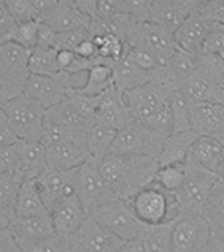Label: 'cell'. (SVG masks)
Instances as JSON below:
<instances>
[{
    "instance_id": "cell-1",
    "label": "cell",
    "mask_w": 224,
    "mask_h": 252,
    "mask_svg": "<svg viewBox=\"0 0 224 252\" xmlns=\"http://www.w3.org/2000/svg\"><path fill=\"white\" fill-rule=\"evenodd\" d=\"M99 170L114 197L129 200L154 181L159 160L151 156L107 154L99 159Z\"/></svg>"
},
{
    "instance_id": "cell-2",
    "label": "cell",
    "mask_w": 224,
    "mask_h": 252,
    "mask_svg": "<svg viewBox=\"0 0 224 252\" xmlns=\"http://www.w3.org/2000/svg\"><path fill=\"white\" fill-rule=\"evenodd\" d=\"M127 106L129 116L134 122H139L153 130L170 135L173 132V116L165 98L164 89L154 81H148L143 86L122 94Z\"/></svg>"
},
{
    "instance_id": "cell-3",
    "label": "cell",
    "mask_w": 224,
    "mask_h": 252,
    "mask_svg": "<svg viewBox=\"0 0 224 252\" xmlns=\"http://www.w3.org/2000/svg\"><path fill=\"white\" fill-rule=\"evenodd\" d=\"M185 165V179L173 195L177 198L180 214H200L207 205L215 183L218 181V175L208 171L194 159L191 154L183 162Z\"/></svg>"
},
{
    "instance_id": "cell-4",
    "label": "cell",
    "mask_w": 224,
    "mask_h": 252,
    "mask_svg": "<svg viewBox=\"0 0 224 252\" xmlns=\"http://www.w3.org/2000/svg\"><path fill=\"white\" fill-rule=\"evenodd\" d=\"M74 193L83 205L86 214L92 213L97 206L107 203L114 197V193L105 183L99 170V159L89 157L88 160L78 165L76 168L69 170Z\"/></svg>"
},
{
    "instance_id": "cell-5",
    "label": "cell",
    "mask_w": 224,
    "mask_h": 252,
    "mask_svg": "<svg viewBox=\"0 0 224 252\" xmlns=\"http://www.w3.org/2000/svg\"><path fill=\"white\" fill-rule=\"evenodd\" d=\"M135 216L145 225L172 222L180 216V208L173 193L162 190L151 183L129 198Z\"/></svg>"
},
{
    "instance_id": "cell-6",
    "label": "cell",
    "mask_w": 224,
    "mask_h": 252,
    "mask_svg": "<svg viewBox=\"0 0 224 252\" xmlns=\"http://www.w3.org/2000/svg\"><path fill=\"white\" fill-rule=\"evenodd\" d=\"M88 216L97 220L107 230H110L122 241L140 238L143 228H145V224L135 216L129 200L124 198H113L107 201V203L97 206Z\"/></svg>"
},
{
    "instance_id": "cell-7",
    "label": "cell",
    "mask_w": 224,
    "mask_h": 252,
    "mask_svg": "<svg viewBox=\"0 0 224 252\" xmlns=\"http://www.w3.org/2000/svg\"><path fill=\"white\" fill-rule=\"evenodd\" d=\"M2 111L8 119L18 140L40 141L43 136V121L46 110L24 94L3 103Z\"/></svg>"
},
{
    "instance_id": "cell-8",
    "label": "cell",
    "mask_w": 224,
    "mask_h": 252,
    "mask_svg": "<svg viewBox=\"0 0 224 252\" xmlns=\"http://www.w3.org/2000/svg\"><path fill=\"white\" fill-rule=\"evenodd\" d=\"M165 135L159 133L139 122L131 121L116 132L108 154L122 156H151L159 157Z\"/></svg>"
},
{
    "instance_id": "cell-9",
    "label": "cell",
    "mask_w": 224,
    "mask_h": 252,
    "mask_svg": "<svg viewBox=\"0 0 224 252\" xmlns=\"http://www.w3.org/2000/svg\"><path fill=\"white\" fill-rule=\"evenodd\" d=\"M210 235V225L204 216L180 214L172 222L170 252H200Z\"/></svg>"
},
{
    "instance_id": "cell-10",
    "label": "cell",
    "mask_w": 224,
    "mask_h": 252,
    "mask_svg": "<svg viewBox=\"0 0 224 252\" xmlns=\"http://www.w3.org/2000/svg\"><path fill=\"white\" fill-rule=\"evenodd\" d=\"M126 43L129 46L143 48L147 51L153 53L159 59L161 65L167 62L170 56L178 49L175 40H173V35L164 31L157 24L149 23V21L134 23V26L127 33Z\"/></svg>"
},
{
    "instance_id": "cell-11",
    "label": "cell",
    "mask_w": 224,
    "mask_h": 252,
    "mask_svg": "<svg viewBox=\"0 0 224 252\" xmlns=\"http://www.w3.org/2000/svg\"><path fill=\"white\" fill-rule=\"evenodd\" d=\"M67 241L70 252H114L124 243L89 216Z\"/></svg>"
},
{
    "instance_id": "cell-12",
    "label": "cell",
    "mask_w": 224,
    "mask_h": 252,
    "mask_svg": "<svg viewBox=\"0 0 224 252\" xmlns=\"http://www.w3.org/2000/svg\"><path fill=\"white\" fill-rule=\"evenodd\" d=\"M6 228H8V232L11 233L13 240L19 249L40 243L56 233L49 213L29 216V218H13Z\"/></svg>"
},
{
    "instance_id": "cell-13",
    "label": "cell",
    "mask_w": 224,
    "mask_h": 252,
    "mask_svg": "<svg viewBox=\"0 0 224 252\" xmlns=\"http://www.w3.org/2000/svg\"><path fill=\"white\" fill-rule=\"evenodd\" d=\"M49 218H51L56 235L69 240L70 235L76 232V228L88 218V214L83 205L79 203L78 197L72 192L49 208Z\"/></svg>"
},
{
    "instance_id": "cell-14",
    "label": "cell",
    "mask_w": 224,
    "mask_h": 252,
    "mask_svg": "<svg viewBox=\"0 0 224 252\" xmlns=\"http://www.w3.org/2000/svg\"><path fill=\"white\" fill-rule=\"evenodd\" d=\"M189 127L199 135L212 136L224 145V105L215 102L191 105Z\"/></svg>"
},
{
    "instance_id": "cell-15",
    "label": "cell",
    "mask_w": 224,
    "mask_h": 252,
    "mask_svg": "<svg viewBox=\"0 0 224 252\" xmlns=\"http://www.w3.org/2000/svg\"><path fill=\"white\" fill-rule=\"evenodd\" d=\"M127 106L124 103L122 94L112 84L104 92L97 95V108H96V122L108 126L112 128H122L131 122Z\"/></svg>"
},
{
    "instance_id": "cell-16",
    "label": "cell",
    "mask_w": 224,
    "mask_h": 252,
    "mask_svg": "<svg viewBox=\"0 0 224 252\" xmlns=\"http://www.w3.org/2000/svg\"><path fill=\"white\" fill-rule=\"evenodd\" d=\"M23 94L26 97L35 100L45 110H49L54 105L61 103L62 100H66L70 92L64 88L56 76L29 73Z\"/></svg>"
},
{
    "instance_id": "cell-17",
    "label": "cell",
    "mask_w": 224,
    "mask_h": 252,
    "mask_svg": "<svg viewBox=\"0 0 224 252\" xmlns=\"http://www.w3.org/2000/svg\"><path fill=\"white\" fill-rule=\"evenodd\" d=\"M45 148L48 167L61 171L74 170L91 157L88 146L70 140L49 143V145H45Z\"/></svg>"
},
{
    "instance_id": "cell-18",
    "label": "cell",
    "mask_w": 224,
    "mask_h": 252,
    "mask_svg": "<svg viewBox=\"0 0 224 252\" xmlns=\"http://www.w3.org/2000/svg\"><path fill=\"white\" fill-rule=\"evenodd\" d=\"M210 21L200 16L197 11H191L182 23V26L173 32V40H175L180 49L199 56L202 43H204L208 31H210Z\"/></svg>"
},
{
    "instance_id": "cell-19",
    "label": "cell",
    "mask_w": 224,
    "mask_h": 252,
    "mask_svg": "<svg viewBox=\"0 0 224 252\" xmlns=\"http://www.w3.org/2000/svg\"><path fill=\"white\" fill-rule=\"evenodd\" d=\"M34 181L35 186H37V190L40 193L43 203L48 208V211L56 201H59L62 197L74 192L69 171H61L46 167Z\"/></svg>"
},
{
    "instance_id": "cell-20",
    "label": "cell",
    "mask_w": 224,
    "mask_h": 252,
    "mask_svg": "<svg viewBox=\"0 0 224 252\" xmlns=\"http://www.w3.org/2000/svg\"><path fill=\"white\" fill-rule=\"evenodd\" d=\"M192 11L187 0H154L149 13V23H154L173 35Z\"/></svg>"
},
{
    "instance_id": "cell-21",
    "label": "cell",
    "mask_w": 224,
    "mask_h": 252,
    "mask_svg": "<svg viewBox=\"0 0 224 252\" xmlns=\"http://www.w3.org/2000/svg\"><path fill=\"white\" fill-rule=\"evenodd\" d=\"M19 157V176L23 181L35 179L48 167L46 148L41 141L18 140L14 143Z\"/></svg>"
},
{
    "instance_id": "cell-22",
    "label": "cell",
    "mask_w": 224,
    "mask_h": 252,
    "mask_svg": "<svg viewBox=\"0 0 224 252\" xmlns=\"http://www.w3.org/2000/svg\"><path fill=\"white\" fill-rule=\"evenodd\" d=\"M189 154L202 167L224 179V145L216 138L199 135L192 143Z\"/></svg>"
},
{
    "instance_id": "cell-23",
    "label": "cell",
    "mask_w": 224,
    "mask_h": 252,
    "mask_svg": "<svg viewBox=\"0 0 224 252\" xmlns=\"http://www.w3.org/2000/svg\"><path fill=\"white\" fill-rule=\"evenodd\" d=\"M149 80L151 73L137 65L131 59V56H129V51L122 59H119L112 65V81L114 88L121 94L139 88V86H143Z\"/></svg>"
},
{
    "instance_id": "cell-24",
    "label": "cell",
    "mask_w": 224,
    "mask_h": 252,
    "mask_svg": "<svg viewBox=\"0 0 224 252\" xmlns=\"http://www.w3.org/2000/svg\"><path fill=\"white\" fill-rule=\"evenodd\" d=\"M199 133L192 128L182 132H173L165 136L164 145L159 154V167L164 165H173V163H183L191 151L192 143L197 140Z\"/></svg>"
},
{
    "instance_id": "cell-25",
    "label": "cell",
    "mask_w": 224,
    "mask_h": 252,
    "mask_svg": "<svg viewBox=\"0 0 224 252\" xmlns=\"http://www.w3.org/2000/svg\"><path fill=\"white\" fill-rule=\"evenodd\" d=\"M45 118L59 122V124L69 127L70 130L79 132V133H88L89 128L96 124V118H92L89 114L83 113L81 110H78V108L70 102L69 97L66 100H62L61 103H57L53 108L46 110Z\"/></svg>"
},
{
    "instance_id": "cell-26",
    "label": "cell",
    "mask_w": 224,
    "mask_h": 252,
    "mask_svg": "<svg viewBox=\"0 0 224 252\" xmlns=\"http://www.w3.org/2000/svg\"><path fill=\"white\" fill-rule=\"evenodd\" d=\"M41 23H45L56 32H69L78 29H88L91 24V18L76 10L74 5H57L53 11L43 16Z\"/></svg>"
},
{
    "instance_id": "cell-27",
    "label": "cell",
    "mask_w": 224,
    "mask_h": 252,
    "mask_svg": "<svg viewBox=\"0 0 224 252\" xmlns=\"http://www.w3.org/2000/svg\"><path fill=\"white\" fill-rule=\"evenodd\" d=\"M161 88L164 89L165 98H167V103L170 106V111L173 116V132H182V130L191 128L189 127L191 102H189V98L186 97V92L183 89L182 83L172 81V83L161 86Z\"/></svg>"
},
{
    "instance_id": "cell-28",
    "label": "cell",
    "mask_w": 224,
    "mask_h": 252,
    "mask_svg": "<svg viewBox=\"0 0 224 252\" xmlns=\"http://www.w3.org/2000/svg\"><path fill=\"white\" fill-rule=\"evenodd\" d=\"M46 213L49 211L43 203L34 179H27V181L21 183L16 201H14V218H29V216Z\"/></svg>"
},
{
    "instance_id": "cell-29",
    "label": "cell",
    "mask_w": 224,
    "mask_h": 252,
    "mask_svg": "<svg viewBox=\"0 0 224 252\" xmlns=\"http://www.w3.org/2000/svg\"><path fill=\"white\" fill-rule=\"evenodd\" d=\"M31 49L18 45L14 41L0 43V73L23 75L29 73L27 62Z\"/></svg>"
},
{
    "instance_id": "cell-30",
    "label": "cell",
    "mask_w": 224,
    "mask_h": 252,
    "mask_svg": "<svg viewBox=\"0 0 224 252\" xmlns=\"http://www.w3.org/2000/svg\"><path fill=\"white\" fill-rule=\"evenodd\" d=\"M202 216L210 225L212 235L221 236L224 233V179L218 178L207 200Z\"/></svg>"
},
{
    "instance_id": "cell-31",
    "label": "cell",
    "mask_w": 224,
    "mask_h": 252,
    "mask_svg": "<svg viewBox=\"0 0 224 252\" xmlns=\"http://www.w3.org/2000/svg\"><path fill=\"white\" fill-rule=\"evenodd\" d=\"M173 222V220H172ZM172 222L145 225L140 235L143 252H170Z\"/></svg>"
},
{
    "instance_id": "cell-32",
    "label": "cell",
    "mask_w": 224,
    "mask_h": 252,
    "mask_svg": "<svg viewBox=\"0 0 224 252\" xmlns=\"http://www.w3.org/2000/svg\"><path fill=\"white\" fill-rule=\"evenodd\" d=\"M116 128H112L108 126L99 124L96 122L86 135V146L91 157L94 159H102L104 156L110 153V148L114 141V136H116Z\"/></svg>"
},
{
    "instance_id": "cell-33",
    "label": "cell",
    "mask_w": 224,
    "mask_h": 252,
    "mask_svg": "<svg viewBox=\"0 0 224 252\" xmlns=\"http://www.w3.org/2000/svg\"><path fill=\"white\" fill-rule=\"evenodd\" d=\"M56 48H43L35 46L31 49V56H29L27 70L32 75H45V76H54L59 73L56 62Z\"/></svg>"
},
{
    "instance_id": "cell-34",
    "label": "cell",
    "mask_w": 224,
    "mask_h": 252,
    "mask_svg": "<svg viewBox=\"0 0 224 252\" xmlns=\"http://www.w3.org/2000/svg\"><path fill=\"white\" fill-rule=\"evenodd\" d=\"M113 84L112 81V65L107 63H94L86 71V83L81 89L76 92L84 94V95L96 97L100 92H104L107 88Z\"/></svg>"
},
{
    "instance_id": "cell-35",
    "label": "cell",
    "mask_w": 224,
    "mask_h": 252,
    "mask_svg": "<svg viewBox=\"0 0 224 252\" xmlns=\"http://www.w3.org/2000/svg\"><path fill=\"white\" fill-rule=\"evenodd\" d=\"M185 179V165L183 163H173V165H164L159 167L153 184L161 187L165 192H177L180 186L183 184Z\"/></svg>"
},
{
    "instance_id": "cell-36",
    "label": "cell",
    "mask_w": 224,
    "mask_h": 252,
    "mask_svg": "<svg viewBox=\"0 0 224 252\" xmlns=\"http://www.w3.org/2000/svg\"><path fill=\"white\" fill-rule=\"evenodd\" d=\"M21 183H23V179L16 173L0 175V210L11 214L13 218H14V201H16Z\"/></svg>"
},
{
    "instance_id": "cell-37",
    "label": "cell",
    "mask_w": 224,
    "mask_h": 252,
    "mask_svg": "<svg viewBox=\"0 0 224 252\" xmlns=\"http://www.w3.org/2000/svg\"><path fill=\"white\" fill-rule=\"evenodd\" d=\"M199 56L213 57V59H220L224 56V24L212 23L210 31H208L204 43H202Z\"/></svg>"
},
{
    "instance_id": "cell-38",
    "label": "cell",
    "mask_w": 224,
    "mask_h": 252,
    "mask_svg": "<svg viewBox=\"0 0 224 252\" xmlns=\"http://www.w3.org/2000/svg\"><path fill=\"white\" fill-rule=\"evenodd\" d=\"M38 19L26 21V23H16L6 41H14L27 49H34L37 46V32H38Z\"/></svg>"
},
{
    "instance_id": "cell-39",
    "label": "cell",
    "mask_w": 224,
    "mask_h": 252,
    "mask_svg": "<svg viewBox=\"0 0 224 252\" xmlns=\"http://www.w3.org/2000/svg\"><path fill=\"white\" fill-rule=\"evenodd\" d=\"M29 73L23 75H5L0 73V106L10 100L23 95Z\"/></svg>"
},
{
    "instance_id": "cell-40",
    "label": "cell",
    "mask_w": 224,
    "mask_h": 252,
    "mask_svg": "<svg viewBox=\"0 0 224 252\" xmlns=\"http://www.w3.org/2000/svg\"><path fill=\"white\" fill-rule=\"evenodd\" d=\"M56 62L59 71H66V73H81L92 65L91 61H86L83 57L76 56L70 49H57Z\"/></svg>"
},
{
    "instance_id": "cell-41",
    "label": "cell",
    "mask_w": 224,
    "mask_h": 252,
    "mask_svg": "<svg viewBox=\"0 0 224 252\" xmlns=\"http://www.w3.org/2000/svg\"><path fill=\"white\" fill-rule=\"evenodd\" d=\"M119 3L122 13L134 23H145V21H149V13L154 0H119Z\"/></svg>"
},
{
    "instance_id": "cell-42",
    "label": "cell",
    "mask_w": 224,
    "mask_h": 252,
    "mask_svg": "<svg viewBox=\"0 0 224 252\" xmlns=\"http://www.w3.org/2000/svg\"><path fill=\"white\" fill-rule=\"evenodd\" d=\"M21 252H70L69 241L62 238L59 235H53L49 238L43 240L40 243L31 244V246H24L19 249Z\"/></svg>"
},
{
    "instance_id": "cell-43",
    "label": "cell",
    "mask_w": 224,
    "mask_h": 252,
    "mask_svg": "<svg viewBox=\"0 0 224 252\" xmlns=\"http://www.w3.org/2000/svg\"><path fill=\"white\" fill-rule=\"evenodd\" d=\"M6 6L16 23H26V21L38 19V13L34 8L31 0H5ZM40 21V19H38Z\"/></svg>"
},
{
    "instance_id": "cell-44",
    "label": "cell",
    "mask_w": 224,
    "mask_h": 252,
    "mask_svg": "<svg viewBox=\"0 0 224 252\" xmlns=\"http://www.w3.org/2000/svg\"><path fill=\"white\" fill-rule=\"evenodd\" d=\"M88 37H91L89 27L78 29V31H69V32H57L54 48L56 49H70V51H74L79 43Z\"/></svg>"
},
{
    "instance_id": "cell-45",
    "label": "cell",
    "mask_w": 224,
    "mask_h": 252,
    "mask_svg": "<svg viewBox=\"0 0 224 252\" xmlns=\"http://www.w3.org/2000/svg\"><path fill=\"white\" fill-rule=\"evenodd\" d=\"M6 173H16L19 176V157L14 145L0 148V175Z\"/></svg>"
},
{
    "instance_id": "cell-46",
    "label": "cell",
    "mask_w": 224,
    "mask_h": 252,
    "mask_svg": "<svg viewBox=\"0 0 224 252\" xmlns=\"http://www.w3.org/2000/svg\"><path fill=\"white\" fill-rule=\"evenodd\" d=\"M192 11H197L200 16H204L210 23L224 24V0H208Z\"/></svg>"
},
{
    "instance_id": "cell-47",
    "label": "cell",
    "mask_w": 224,
    "mask_h": 252,
    "mask_svg": "<svg viewBox=\"0 0 224 252\" xmlns=\"http://www.w3.org/2000/svg\"><path fill=\"white\" fill-rule=\"evenodd\" d=\"M129 56H131V59L139 65L140 68L147 70V71H153L157 65H161L159 63V59L153 54L147 51V49L143 48H137V46H129Z\"/></svg>"
},
{
    "instance_id": "cell-48",
    "label": "cell",
    "mask_w": 224,
    "mask_h": 252,
    "mask_svg": "<svg viewBox=\"0 0 224 252\" xmlns=\"http://www.w3.org/2000/svg\"><path fill=\"white\" fill-rule=\"evenodd\" d=\"M14 26H16V21L11 16L5 0H0V43L8 40Z\"/></svg>"
},
{
    "instance_id": "cell-49",
    "label": "cell",
    "mask_w": 224,
    "mask_h": 252,
    "mask_svg": "<svg viewBox=\"0 0 224 252\" xmlns=\"http://www.w3.org/2000/svg\"><path fill=\"white\" fill-rule=\"evenodd\" d=\"M121 13H122V10H121L119 0H99L94 18H97V19H105V18L116 16V14H121ZM94 18H92V19H94Z\"/></svg>"
},
{
    "instance_id": "cell-50",
    "label": "cell",
    "mask_w": 224,
    "mask_h": 252,
    "mask_svg": "<svg viewBox=\"0 0 224 252\" xmlns=\"http://www.w3.org/2000/svg\"><path fill=\"white\" fill-rule=\"evenodd\" d=\"M16 141H18V136L11 128L8 119H6V116L2 111V108H0V148L14 145Z\"/></svg>"
},
{
    "instance_id": "cell-51",
    "label": "cell",
    "mask_w": 224,
    "mask_h": 252,
    "mask_svg": "<svg viewBox=\"0 0 224 252\" xmlns=\"http://www.w3.org/2000/svg\"><path fill=\"white\" fill-rule=\"evenodd\" d=\"M56 37L57 32L53 31L51 27L46 26L45 23L38 24V32H37V46H43V48H54L56 45Z\"/></svg>"
},
{
    "instance_id": "cell-52",
    "label": "cell",
    "mask_w": 224,
    "mask_h": 252,
    "mask_svg": "<svg viewBox=\"0 0 224 252\" xmlns=\"http://www.w3.org/2000/svg\"><path fill=\"white\" fill-rule=\"evenodd\" d=\"M74 53L79 57H83V59H86V61H91L92 65H94V61H96V57H97V48H96V45H94L92 38L88 37L74 49Z\"/></svg>"
},
{
    "instance_id": "cell-53",
    "label": "cell",
    "mask_w": 224,
    "mask_h": 252,
    "mask_svg": "<svg viewBox=\"0 0 224 252\" xmlns=\"http://www.w3.org/2000/svg\"><path fill=\"white\" fill-rule=\"evenodd\" d=\"M0 252H21L16 243H14L11 233L8 232V228L0 230Z\"/></svg>"
},
{
    "instance_id": "cell-54",
    "label": "cell",
    "mask_w": 224,
    "mask_h": 252,
    "mask_svg": "<svg viewBox=\"0 0 224 252\" xmlns=\"http://www.w3.org/2000/svg\"><path fill=\"white\" fill-rule=\"evenodd\" d=\"M31 3L34 5V8L38 13V19H41L43 16H46L49 11H53L59 3L57 0H31Z\"/></svg>"
},
{
    "instance_id": "cell-55",
    "label": "cell",
    "mask_w": 224,
    "mask_h": 252,
    "mask_svg": "<svg viewBox=\"0 0 224 252\" xmlns=\"http://www.w3.org/2000/svg\"><path fill=\"white\" fill-rule=\"evenodd\" d=\"M97 2L99 0H74L75 8L79 10L86 16H89L91 19L96 14V8H97Z\"/></svg>"
},
{
    "instance_id": "cell-56",
    "label": "cell",
    "mask_w": 224,
    "mask_h": 252,
    "mask_svg": "<svg viewBox=\"0 0 224 252\" xmlns=\"http://www.w3.org/2000/svg\"><path fill=\"white\" fill-rule=\"evenodd\" d=\"M200 252H224V241L221 236L210 235V240L200 249Z\"/></svg>"
},
{
    "instance_id": "cell-57",
    "label": "cell",
    "mask_w": 224,
    "mask_h": 252,
    "mask_svg": "<svg viewBox=\"0 0 224 252\" xmlns=\"http://www.w3.org/2000/svg\"><path fill=\"white\" fill-rule=\"evenodd\" d=\"M114 252H143L142 241H140V238L124 241Z\"/></svg>"
},
{
    "instance_id": "cell-58",
    "label": "cell",
    "mask_w": 224,
    "mask_h": 252,
    "mask_svg": "<svg viewBox=\"0 0 224 252\" xmlns=\"http://www.w3.org/2000/svg\"><path fill=\"white\" fill-rule=\"evenodd\" d=\"M11 219H13V216H11V214H8V213H5V211L0 210V230L8 227V225H10V222H11Z\"/></svg>"
},
{
    "instance_id": "cell-59",
    "label": "cell",
    "mask_w": 224,
    "mask_h": 252,
    "mask_svg": "<svg viewBox=\"0 0 224 252\" xmlns=\"http://www.w3.org/2000/svg\"><path fill=\"white\" fill-rule=\"evenodd\" d=\"M205 2H208V0H187V3L191 5V8L194 10V8H197V6H200L202 3H205Z\"/></svg>"
},
{
    "instance_id": "cell-60",
    "label": "cell",
    "mask_w": 224,
    "mask_h": 252,
    "mask_svg": "<svg viewBox=\"0 0 224 252\" xmlns=\"http://www.w3.org/2000/svg\"><path fill=\"white\" fill-rule=\"evenodd\" d=\"M57 3H61V5H74V0H57Z\"/></svg>"
},
{
    "instance_id": "cell-61",
    "label": "cell",
    "mask_w": 224,
    "mask_h": 252,
    "mask_svg": "<svg viewBox=\"0 0 224 252\" xmlns=\"http://www.w3.org/2000/svg\"><path fill=\"white\" fill-rule=\"evenodd\" d=\"M221 238H223V241H224V233H223V235H221Z\"/></svg>"
},
{
    "instance_id": "cell-62",
    "label": "cell",
    "mask_w": 224,
    "mask_h": 252,
    "mask_svg": "<svg viewBox=\"0 0 224 252\" xmlns=\"http://www.w3.org/2000/svg\"><path fill=\"white\" fill-rule=\"evenodd\" d=\"M221 59H224V56H223V57H221Z\"/></svg>"
}]
</instances>
